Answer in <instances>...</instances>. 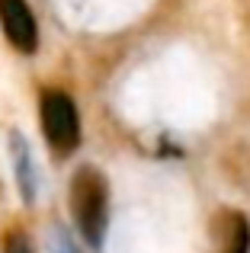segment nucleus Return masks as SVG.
Instances as JSON below:
<instances>
[{"label":"nucleus","instance_id":"obj_1","mask_svg":"<svg viewBox=\"0 0 250 253\" xmlns=\"http://www.w3.org/2000/svg\"><path fill=\"white\" fill-rule=\"evenodd\" d=\"M71 211L90 247H100L109 224V186L96 167H81L71 179Z\"/></svg>","mask_w":250,"mask_h":253},{"label":"nucleus","instance_id":"obj_2","mask_svg":"<svg viewBox=\"0 0 250 253\" xmlns=\"http://www.w3.org/2000/svg\"><path fill=\"white\" fill-rule=\"evenodd\" d=\"M42 131L45 141L58 151V154H71V151L81 144V119H77V106L68 93L61 90H45L42 103Z\"/></svg>","mask_w":250,"mask_h":253},{"label":"nucleus","instance_id":"obj_3","mask_svg":"<svg viewBox=\"0 0 250 253\" xmlns=\"http://www.w3.org/2000/svg\"><path fill=\"white\" fill-rule=\"evenodd\" d=\"M0 26H3V36L10 39L13 48H19L23 55L36 51L39 29H36V16H32L26 0H0Z\"/></svg>","mask_w":250,"mask_h":253},{"label":"nucleus","instance_id":"obj_4","mask_svg":"<svg viewBox=\"0 0 250 253\" xmlns=\"http://www.w3.org/2000/svg\"><path fill=\"white\" fill-rule=\"evenodd\" d=\"M250 250V224L241 211L221 209L212 218V253H247Z\"/></svg>","mask_w":250,"mask_h":253},{"label":"nucleus","instance_id":"obj_5","mask_svg":"<svg viewBox=\"0 0 250 253\" xmlns=\"http://www.w3.org/2000/svg\"><path fill=\"white\" fill-rule=\"evenodd\" d=\"M10 148H13V167H16V179H19V192H23L26 202L36 199V167H32V154H29V144L23 141V135L13 131L10 135Z\"/></svg>","mask_w":250,"mask_h":253},{"label":"nucleus","instance_id":"obj_6","mask_svg":"<svg viewBox=\"0 0 250 253\" xmlns=\"http://www.w3.org/2000/svg\"><path fill=\"white\" fill-rule=\"evenodd\" d=\"M3 253H32V247L19 231H13V234H6V241H3Z\"/></svg>","mask_w":250,"mask_h":253},{"label":"nucleus","instance_id":"obj_7","mask_svg":"<svg viewBox=\"0 0 250 253\" xmlns=\"http://www.w3.org/2000/svg\"><path fill=\"white\" fill-rule=\"evenodd\" d=\"M51 250L55 253H81L74 247V241H71L68 234H64V231H55V241H51Z\"/></svg>","mask_w":250,"mask_h":253}]
</instances>
